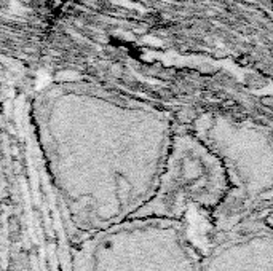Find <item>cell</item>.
I'll return each mask as SVG.
<instances>
[{"instance_id": "6da1fadb", "label": "cell", "mask_w": 273, "mask_h": 271, "mask_svg": "<svg viewBox=\"0 0 273 271\" xmlns=\"http://www.w3.org/2000/svg\"><path fill=\"white\" fill-rule=\"evenodd\" d=\"M30 120L50 190L77 241L145 208L176 131L157 108L82 81L43 88Z\"/></svg>"}, {"instance_id": "7a4b0ae2", "label": "cell", "mask_w": 273, "mask_h": 271, "mask_svg": "<svg viewBox=\"0 0 273 271\" xmlns=\"http://www.w3.org/2000/svg\"><path fill=\"white\" fill-rule=\"evenodd\" d=\"M186 222L133 217L75 241L69 271H200Z\"/></svg>"}, {"instance_id": "3957f363", "label": "cell", "mask_w": 273, "mask_h": 271, "mask_svg": "<svg viewBox=\"0 0 273 271\" xmlns=\"http://www.w3.org/2000/svg\"><path fill=\"white\" fill-rule=\"evenodd\" d=\"M193 133L224 164L230 190L213 216L216 227L228 233L246 211L273 201V136L246 121L211 118Z\"/></svg>"}, {"instance_id": "277c9868", "label": "cell", "mask_w": 273, "mask_h": 271, "mask_svg": "<svg viewBox=\"0 0 273 271\" xmlns=\"http://www.w3.org/2000/svg\"><path fill=\"white\" fill-rule=\"evenodd\" d=\"M228 190L230 182L220 158L193 130L176 128L157 190L136 217L186 222L190 212H205L213 218Z\"/></svg>"}, {"instance_id": "5b68a950", "label": "cell", "mask_w": 273, "mask_h": 271, "mask_svg": "<svg viewBox=\"0 0 273 271\" xmlns=\"http://www.w3.org/2000/svg\"><path fill=\"white\" fill-rule=\"evenodd\" d=\"M200 271H273V233H227L224 241L203 254Z\"/></svg>"}, {"instance_id": "8992f818", "label": "cell", "mask_w": 273, "mask_h": 271, "mask_svg": "<svg viewBox=\"0 0 273 271\" xmlns=\"http://www.w3.org/2000/svg\"><path fill=\"white\" fill-rule=\"evenodd\" d=\"M10 81L0 64V271L5 270L7 243L11 218V193H13V148H11V112Z\"/></svg>"}]
</instances>
